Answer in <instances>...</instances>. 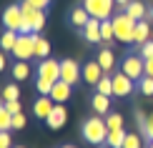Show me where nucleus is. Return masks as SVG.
I'll use <instances>...</instances> for the list:
<instances>
[{"label":"nucleus","mask_w":153,"mask_h":148,"mask_svg":"<svg viewBox=\"0 0 153 148\" xmlns=\"http://www.w3.org/2000/svg\"><path fill=\"white\" fill-rule=\"evenodd\" d=\"M80 133H83V138H85L91 146H100V143H105V138H108L105 118H100V115H91V118H85V120H83Z\"/></svg>","instance_id":"nucleus-1"},{"label":"nucleus","mask_w":153,"mask_h":148,"mask_svg":"<svg viewBox=\"0 0 153 148\" xmlns=\"http://www.w3.org/2000/svg\"><path fill=\"white\" fill-rule=\"evenodd\" d=\"M45 28V10H38L23 0V30L20 33H40Z\"/></svg>","instance_id":"nucleus-2"},{"label":"nucleus","mask_w":153,"mask_h":148,"mask_svg":"<svg viewBox=\"0 0 153 148\" xmlns=\"http://www.w3.org/2000/svg\"><path fill=\"white\" fill-rule=\"evenodd\" d=\"M136 23L128 13H118L113 15V30H116V40L120 43H133V33H136Z\"/></svg>","instance_id":"nucleus-3"},{"label":"nucleus","mask_w":153,"mask_h":148,"mask_svg":"<svg viewBox=\"0 0 153 148\" xmlns=\"http://www.w3.org/2000/svg\"><path fill=\"white\" fill-rule=\"evenodd\" d=\"M35 38H38V33H20L15 48H13V55H15L18 60H30V58H35Z\"/></svg>","instance_id":"nucleus-4"},{"label":"nucleus","mask_w":153,"mask_h":148,"mask_svg":"<svg viewBox=\"0 0 153 148\" xmlns=\"http://www.w3.org/2000/svg\"><path fill=\"white\" fill-rule=\"evenodd\" d=\"M113 3H116V0H83V8L88 10V15H91V18H98V20H111Z\"/></svg>","instance_id":"nucleus-5"},{"label":"nucleus","mask_w":153,"mask_h":148,"mask_svg":"<svg viewBox=\"0 0 153 148\" xmlns=\"http://www.w3.org/2000/svg\"><path fill=\"white\" fill-rule=\"evenodd\" d=\"M120 70H123L128 78L141 80L143 75H146V58H141V55H128V58H123V63H120Z\"/></svg>","instance_id":"nucleus-6"},{"label":"nucleus","mask_w":153,"mask_h":148,"mask_svg":"<svg viewBox=\"0 0 153 148\" xmlns=\"http://www.w3.org/2000/svg\"><path fill=\"white\" fill-rule=\"evenodd\" d=\"M38 78H43L48 83L60 80V60H55V58H43V60L38 63Z\"/></svg>","instance_id":"nucleus-7"},{"label":"nucleus","mask_w":153,"mask_h":148,"mask_svg":"<svg viewBox=\"0 0 153 148\" xmlns=\"http://www.w3.org/2000/svg\"><path fill=\"white\" fill-rule=\"evenodd\" d=\"M3 25H5V30L20 33L23 30V5H8L3 10Z\"/></svg>","instance_id":"nucleus-8"},{"label":"nucleus","mask_w":153,"mask_h":148,"mask_svg":"<svg viewBox=\"0 0 153 148\" xmlns=\"http://www.w3.org/2000/svg\"><path fill=\"white\" fill-rule=\"evenodd\" d=\"M80 78H83V68L73 60V58L60 60V80H65V83H71V86H75Z\"/></svg>","instance_id":"nucleus-9"},{"label":"nucleus","mask_w":153,"mask_h":148,"mask_svg":"<svg viewBox=\"0 0 153 148\" xmlns=\"http://www.w3.org/2000/svg\"><path fill=\"white\" fill-rule=\"evenodd\" d=\"M113 78V95L116 98H126L128 93H133V78H128V75L123 73V70H118V73H111Z\"/></svg>","instance_id":"nucleus-10"},{"label":"nucleus","mask_w":153,"mask_h":148,"mask_svg":"<svg viewBox=\"0 0 153 148\" xmlns=\"http://www.w3.org/2000/svg\"><path fill=\"white\" fill-rule=\"evenodd\" d=\"M103 75H105V70L100 68L98 60H91V63H85V65H83V80L91 83V86H95V83L103 78Z\"/></svg>","instance_id":"nucleus-11"},{"label":"nucleus","mask_w":153,"mask_h":148,"mask_svg":"<svg viewBox=\"0 0 153 148\" xmlns=\"http://www.w3.org/2000/svg\"><path fill=\"white\" fill-rule=\"evenodd\" d=\"M53 108H55V100L50 98V95H40V98L33 103V115H35V118H43V120H45Z\"/></svg>","instance_id":"nucleus-12"},{"label":"nucleus","mask_w":153,"mask_h":148,"mask_svg":"<svg viewBox=\"0 0 153 148\" xmlns=\"http://www.w3.org/2000/svg\"><path fill=\"white\" fill-rule=\"evenodd\" d=\"M80 30H83V38H85L88 43H103V38H100V20L98 18H91Z\"/></svg>","instance_id":"nucleus-13"},{"label":"nucleus","mask_w":153,"mask_h":148,"mask_svg":"<svg viewBox=\"0 0 153 148\" xmlns=\"http://www.w3.org/2000/svg\"><path fill=\"white\" fill-rule=\"evenodd\" d=\"M65 120H68V111L63 108V103H55V108L50 111V115L45 118V123L50 128H63V126H65Z\"/></svg>","instance_id":"nucleus-14"},{"label":"nucleus","mask_w":153,"mask_h":148,"mask_svg":"<svg viewBox=\"0 0 153 148\" xmlns=\"http://www.w3.org/2000/svg\"><path fill=\"white\" fill-rule=\"evenodd\" d=\"M71 91H73L71 83H65V80H55V83H53V91H50V98H53L55 103H65L68 98H71Z\"/></svg>","instance_id":"nucleus-15"},{"label":"nucleus","mask_w":153,"mask_h":148,"mask_svg":"<svg viewBox=\"0 0 153 148\" xmlns=\"http://www.w3.org/2000/svg\"><path fill=\"white\" fill-rule=\"evenodd\" d=\"M98 63H100V68H103L105 73H113V68H116V55H113V50L103 48L98 53Z\"/></svg>","instance_id":"nucleus-16"},{"label":"nucleus","mask_w":153,"mask_h":148,"mask_svg":"<svg viewBox=\"0 0 153 148\" xmlns=\"http://www.w3.org/2000/svg\"><path fill=\"white\" fill-rule=\"evenodd\" d=\"M148 35H151L148 20H138L136 23V33H133V43H136V45H143V43L148 40Z\"/></svg>","instance_id":"nucleus-17"},{"label":"nucleus","mask_w":153,"mask_h":148,"mask_svg":"<svg viewBox=\"0 0 153 148\" xmlns=\"http://www.w3.org/2000/svg\"><path fill=\"white\" fill-rule=\"evenodd\" d=\"M123 13H128L133 20H143L146 18V5L141 3V0H131V3L123 8Z\"/></svg>","instance_id":"nucleus-18"},{"label":"nucleus","mask_w":153,"mask_h":148,"mask_svg":"<svg viewBox=\"0 0 153 148\" xmlns=\"http://www.w3.org/2000/svg\"><path fill=\"white\" fill-rule=\"evenodd\" d=\"M91 106H93V111H95V113H108V111H111V95L95 93V95H93V100H91Z\"/></svg>","instance_id":"nucleus-19"},{"label":"nucleus","mask_w":153,"mask_h":148,"mask_svg":"<svg viewBox=\"0 0 153 148\" xmlns=\"http://www.w3.org/2000/svg\"><path fill=\"white\" fill-rule=\"evenodd\" d=\"M88 20H91V15H88V10L83 8V5H80V8H73V10H71V23L75 25V28H83Z\"/></svg>","instance_id":"nucleus-20"},{"label":"nucleus","mask_w":153,"mask_h":148,"mask_svg":"<svg viewBox=\"0 0 153 148\" xmlns=\"http://www.w3.org/2000/svg\"><path fill=\"white\" fill-rule=\"evenodd\" d=\"M123 141H126V131H123V128H118V131H108L105 143L111 148H123Z\"/></svg>","instance_id":"nucleus-21"},{"label":"nucleus","mask_w":153,"mask_h":148,"mask_svg":"<svg viewBox=\"0 0 153 148\" xmlns=\"http://www.w3.org/2000/svg\"><path fill=\"white\" fill-rule=\"evenodd\" d=\"M95 93H103V95H113V78L111 73H105L103 78L95 83Z\"/></svg>","instance_id":"nucleus-22"},{"label":"nucleus","mask_w":153,"mask_h":148,"mask_svg":"<svg viewBox=\"0 0 153 148\" xmlns=\"http://www.w3.org/2000/svg\"><path fill=\"white\" fill-rule=\"evenodd\" d=\"M15 43H18L15 30H5V33L0 35V48H3V50H8V53H10L13 48H15Z\"/></svg>","instance_id":"nucleus-23"},{"label":"nucleus","mask_w":153,"mask_h":148,"mask_svg":"<svg viewBox=\"0 0 153 148\" xmlns=\"http://www.w3.org/2000/svg\"><path fill=\"white\" fill-rule=\"evenodd\" d=\"M30 75V65H28V60H18L15 65H13V78L15 80H25Z\"/></svg>","instance_id":"nucleus-24"},{"label":"nucleus","mask_w":153,"mask_h":148,"mask_svg":"<svg viewBox=\"0 0 153 148\" xmlns=\"http://www.w3.org/2000/svg\"><path fill=\"white\" fill-rule=\"evenodd\" d=\"M100 38H103V43H113V38H116L113 18H111V20H100Z\"/></svg>","instance_id":"nucleus-25"},{"label":"nucleus","mask_w":153,"mask_h":148,"mask_svg":"<svg viewBox=\"0 0 153 148\" xmlns=\"http://www.w3.org/2000/svg\"><path fill=\"white\" fill-rule=\"evenodd\" d=\"M48 53H50V43L43 38L40 33H38V38H35V58H48Z\"/></svg>","instance_id":"nucleus-26"},{"label":"nucleus","mask_w":153,"mask_h":148,"mask_svg":"<svg viewBox=\"0 0 153 148\" xmlns=\"http://www.w3.org/2000/svg\"><path fill=\"white\" fill-rule=\"evenodd\" d=\"M10 128H13V113L3 103V106H0V131H10Z\"/></svg>","instance_id":"nucleus-27"},{"label":"nucleus","mask_w":153,"mask_h":148,"mask_svg":"<svg viewBox=\"0 0 153 148\" xmlns=\"http://www.w3.org/2000/svg\"><path fill=\"white\" fill-rule=\"evenodd\" d=\"M105 126H108V131H118V128H123V115H120V113H108L105 115Z\"/></svg>","instance_id":"nucleus-28"},{"label":"nucleus","mask_w":153,"mask_h":148,"mask_svg":"<svg viewBox=\"0 0 153 148\" xmlns=\"http://www.w3.org/2000/svg\"><path fill=\"white\" fill-rule=\"evenodd\" d=\"M123 148H143V138L138 136V133H126Z\"/></svg>","instance_id":"nucleus-29"},{"label":"nucleus","mask_w":153,"mask_h":148,"mask_svg":"<svg viewBox=\"0 0 153 148\" xmlns=\"http://www.w3.org/2000/svg\"><path fill=\"white\" fill-rule=\"evenodd\" d=\"M138 91L143 95H153V78L151 75H143V78L138 80Z\"/></svg>","instance_id":"nucleus-30"},{"label":"nucleus","mask_w":153,"mask_h":148,"mask_svg":"<svg viewBox=\"0 0 153 148\" xmlns=\"http://www.w3.org/2000/svg\"><path fill=\"white\" fill-rule=\"evenodd\" d=\"M18 95H20V91H18L15 83L5 86V91H3V100H18Z\"/></svg>","instance_id":"nucleus-31"},{"label":"nucleus","mask_w":153,"mask_h":148,"mask_svg":"<svg viewBox=\"0 0 153 148\" xmlns=\"http://www.w3.org/2000/svg\"><path fill=\"white\" fill-rule=\"evenodd\" d=\"M35 88H38V93H40V95H50V91H53V83L38 78V80H35Z\"/></svg>","instance_id":"nucleus-32"},{"label":"nucleus","mask_w":153,"mask_h":148,"mask_svg":"<svg viewBox=\"0 0 153 148\" xmlns=\"http://www.w3.org/2000/svg\"><path fill=\"white\" fill-rule=\"evenodd\" d=\"M141 133H143V138L153 141V113L148 115V120H146V126H141Z\"/></svg>","instance_id":"nucleus-33"},{"label":"nucleus","mask_w":153,"mask_h":148,"mask_svg":"<svg viewBox=\"0 0 153 148\" xmlns=\"http://www.w3.org/2000/svg\"><path fill=\"white\" fill-rule=\"evenodd\" d=\"M13 128H15V131L25 128V115H23V111H20V113H13Z\"/></svg>","instance_id":"nucleus-34"},{"label":"nucleus","mask_w":153,"mask_h":148,"mask_svg":"<svg viewBox=\"0 0 153 148\" xmlns=\"http://www.w3.org/2000/svg\"><path fill=\"white\" fill-rule=\"evenodd\" d=\"M141 58H153V40H146L141 45Z\"/></svg>","instance_id":"nucleus-35"},{"label":"nucleus","mask_w":153,"mask_h":148,"mask_svg":"<svg viewBox=\"0 0 153 148\" xmlns=\"http://www.w3.org/2000/svg\"><path fill=\"white\" fill-rule=\"evenodd\" d=\"M0 148H13V143H10V133H8V131H0Z\"/></svg>","instance_id":"nucleus-36"},{"label":"nucleus","mask_w":153,"mask_h":148,"mask_svg":"<svg viewBox=\"0 0 153 148\" xmlns=\"http://www.w3.org/2000/svg\"><path fill=\"white\" fill-rule=\"evenodd\" d=\"M28 3L33 5V8H38V10H45V8H50L53 0H28Z\"/></svg>","instance_id":"nucleus-37"},{"label":"nucleus","mask_w":153,"mask_h":148,"mask_svg":"<svg viewBox=\"0 0 153 148\" xmlns=\"http://www.w3.org/2000/svg\"><path fill=\"white\" fill-rule=\"evenodd\" d=\"M5 108H8L10 113H20L23 108H20V100H5Z\"/></svg>","instance_id":"nucleus-38"},{"label":"nucleus","mask_w":153,"mask_h":148,"mask_svg":"<svg viewBox=\"0 0 153 148\" xmlns=\"http://www.w3.org/2000/svg\"><path fill=\"white\" fill-rule=\"evenodd\" d=\"M146 75L153 78V58H146Z\"/></svg>","instance_id":"nucleus-39"},{"label":"nucleus","mask_w":153,"mask_h":148,"mask_svg":"<svg viewBox=\"0 0 153 148\" xmlns=\"http://www.w3.org/2000/svg\"><path fill=\"white\" fill-rule=\"evenodd\" d=\"M128 3H131V0H116V5H118V8H126Z\"/></svg>","instance_id":"nucleus-40"},{"label":"nucleus","mask_w":153,"mask_h":148,"mask_svg":"<svg viewBox=\"0 0 153 148\" xmlns=\"http://www.w3.org/2000/svg\"><path fill=\"white\" fill-rule=\"evenodd\" d=\"M0 70H5V55L0 53Z\"/></svg>","instance_id":"nucleus-41"},{"label":"nucleus","mask_w":153,"mask_h":148,"mask_svg":"<svg viewBox=\"0 0 153 148\" xmlns=\"http://www.w3.org/2000/svg\"><path fill=\"white\" fill-rule=\"evenodd\" d=\"M148 15H151V20H153V8H151V13H148Z\"/></svg>","instance_id":"nucleus-42"},{"label":"nucleus","mask_w":153,"mask_h":148,"mask_svg":"<svg viewBox=\"0 0 153 148\" xmlns=\"http://www.w3.org/2000/svg\"><path fill=\"white\" fill-rule=\"evenodd\" d=\"M63 148H78V146H63Z\"/></svg>","instance_id":"nucleus-43"},{"label":"nucleus","mask_w":153,"mask_h":148,"mask_svg":"<svg viewBox=\"0 0 153 148\" xmlns=\"http://www.w3.org/2000/svg\"><path fill=\"white\" fill-rule=\"evenodd\" d=\"M13 148H23V146H13Z\"/></svg>","instance_id":"nucleus-44"},{"label":"nucleus","mask_w":153,"mask_h":148,"mask_svg":"<svg viewBox=\"0 0 153 148\" xmlns=\"http://www.w3.org/2000/svg\"><path fill=\"white\" fill-rule=\"evenodd\" d=\"M148 148H153V141H151V146H148Z\"/></svg>","instance_id":"nucleus-45"},{"label":"nucleus","mask_w":153,"mask_h":148,"mask_svg":"<svg viewBox=\"0 0 153 148\" xmlns=\"http://www.w3.org/2000/svg\"><path fill=\"white\" fill-rule=\"evenodd\" d=\"M108 148H111V146H108Z\"/></svg>","instance_id":"nucleus-46"}]
</instances>
